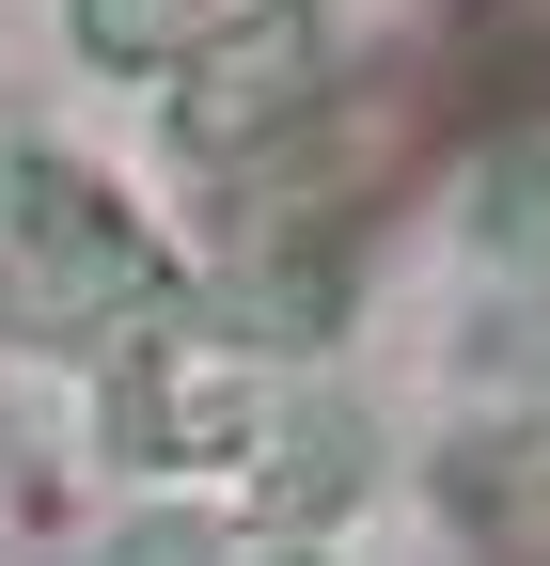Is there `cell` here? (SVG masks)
Instances as JSON below:
<instances>
[{
  "label": "cell",
  "instance_id": "6da1fadb",
  "mask_svg": "<svg viewBox=\"0 0 550 566\" xmlns=\"http://www.w3.org/2000/svg\"><path fill=\"white\" fill-rule=\"evenodd\" d=\"M315 17H299V0H284V17H252L236 48H204V80H189V142H204V158H236V142L252 126H284L299 95H315Z\"/></svg>",
  "mask_w": 550,
  "mask_h": 566
},
{
  "label": "cell",
  "instance_id": "7a4b0ae2",
  "mask_svg": "<svg viewBox=\"0 0 550 566\" xmlns=\"http://www.w3.org/2000/svg\"><path fill=\"white\" fill-rule=\"evenodd\" d=\"M80 48L95 63H173L189 48V0H80Z\"/></svg>",
  "mask_w": 550,
  "mask_h": 566
}]
</instances>
